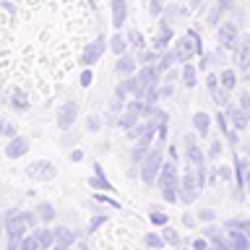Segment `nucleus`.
<instances>
[{
  "instance_id": "393cba45",
  "label": "nucleus",
  "mask_w": 250,
  "mask_h": 250,
  "mask_svg": "<svg viewBox=\"0 0 250 250\" xmlns=\"http://www.w3.org/2000/svg\"><path fill=\"white\" fill-rule=\"evenodd\" d=\"M146 214H148V222H151V227H156V229H162L164 224H169V214H167V208H164L162 203H148V206H146Z\"/></svg>"
},
{
  "instance_id": "69168bd1",
  "label": "nucleus",
  "mask_w": 250,
  "mask_h": 250,
  "mask_svg": "<svg viewBox=\"0 0 250 250\" xmlns=\"http://www.w3.org/2000/svg\"><path fill=\"white\" fill-rule=\"evenodd\" d=\"M248 156H250V148H248Z\"/></svg>"
},
{
  "instance_id": "f03ea898",
  "label": "nucleus",
  "mask_w": 250,
  "mask_h": 250,
  "mask_svg": "<svg viewBox=\"0 0 250 250\" xmlns=\"http://www.w3.org/2000/svg\"><path fill=\"white\" fill-rule=\"evenodd\" d=\"M3 229H5V250H19L23 237L31 232V227L23 219V208H5L3 211Z\"/></svg>"
},
{
  "instance_id": "ddd939ff",
  "label": "nucleus",
  "mask_w": 250,
  "mask_h": 250,
  "mask_svg": "<svg viewBox=\"0 0 250 250\" xmlns=\"http://www.w3.org/2000/svg\"><path fill=\"white\" fill-rule=\"evenodd\" d=\"M229 65V52L224 50V47L216 44V50H208L203 52L198 58V68L203 70V73H208V70H216V68H224Z\"/></svg>"
},
{
  "instance_id": "7ed1b4c3",
  "label": "nucleus",
  "mask_w": 250,
  "mask_h": 250,
  "mask_svg": "<svg viewBox=\"0 0 250 250\" xmlns=\"http://www.w3.org/2000/svg\"><path fill=\"white\" fill-rule=\"evenodd\" d=\"M208 169V167H206ZM206 169H195V167H185L183 180H180V203L183 206H193L201 198V193L208 188L206 183Z\"/></svg>"
},
{
  "instance_id": "f3484780",
  "label": "nucleus",
  "mask_w": 250,
  "mask_h": 250,
  "mask_svg": "<svg viewBox=\"0 0 250 250\" xmlns=\"http://www.w3.org/2000/svg\"><path fill=\"white\" fill-rule=\"evenodd\" d=\"M86 185L94 188V190H107V193H117V188L109 183V177L104 175V167H102L99 162L91 164V177L86 180Z\"/></svg>"
},
{
  "instance_id": "ea45409f",
  "label": "nucleus",
  "mask_w": 250,
  "mask_h": 250,
  "mask_svg": "<svg viewBox=\"0 0 250 250\" xmlns=\"http://www.w3.org/2000/svg\"><path fill=\"white\" fill-rule=\"evenodd\" d=\"M102 128H104V117L97 115V112L86 115V120H83V130L86 133H99Z\"/></svg>"
},
{
  "instance_id": "6e6552de",
  "label": "nucleus",
  "mask_w": 250,
  "mask_h": 250,
  "mask_svg": "<svg viewBox=\"0 0 250 250\" xmlns=\"http://www.w3.org/2000/svg\"><path fill=\"white\" fill-rule=\"evenodd\" d=\"M107 50H109V37L97 34V37L91 39V42L83 44L81 55H78V65H81V68H94V65H97V62L102 60V55H104Z\"/></svg>"
},
{
  "instance_id": "e2e57ef3",
  "label": "nucleus",
  "mask_w": 250,
  "mask_h": 250,
  "mask_svg": "<svg viewBox=\"0 0 250 250\" xmlns=\"http://www.w3.org/2000/svg\"><path fill=\"white\" fill-rule=\"evenodd\" d=\"M201 5H203V0H188V8H190V11H198Z\"/></svg>"
},
{
  "instance_id": "72a5a7b5",
  "label": "nucleus",
  "mask_w": 250,
  "mask_h": 250,
  "mask_svg": "<svg viewBox=\"0 0 250 250\" xmlns=\"http://www.w3.org/2000/svg\"><path fill=\"white\" fill-rule=\"evenodd\" d=\"M156 65H159V70L164 73V70H169V68H175V65H183V62H180V55H177L175 47H169V50L162 52V58H159Z\"/></svg>"
},
{
  "instance_id": "dca6fc26",
  "label": "nucleus",
  "mask_w": 250,
  "mask_h": 250,
  "mask_svg": "<svg viewBox=\"0 0 250 250\" xmlns=\"http://www.w3.org/2000/svg\"><path fill=\"white\" fill-rule=\"evenodd\" d=\"M232 62H234V68H237L240 73H250V31L242 34L237 50L232 52Z\"/></svg>"
},
{
  "instance_id": "052dcab7",
  "label": "nucleus",
  "mask_w": 250,
  "mask_h": 250,
  "mask_svg": "<svg viewBox=\"0 0 250 250\" xmlns=\"http://www.w3.org/2000/svg\"><path fill=\"white\" fill-rule=\"evenodd\" d=\"M83 148H70V154H68V159L73 162V164H78V162H83Z\"/></svg>"
},
{
  "instance_id": "bf43d9fd",
  "label": "nucleus",
  "mask_w": 250,
  "mask_h": 250,
  "mask_svg": "<svg viewBox=\"0 0 250 250\" xmlns=\"http://www.w3.org/2000/svg\"><path fill=\"white\" fill-rule=\"evenodd\" d=\"M190 248H193V250H208V248H211V242L203 237V234H198V237H193V240H190Z\"/></svg>"
},
{
  "instance_id": "680f3d73",
  "label": "nucleus",
  "mask_w": 250,
  "mask_h": 250,
  "mask_svg": "<svg viewBox=\"0 0 250 250\" xmlns=\"http://www.w3.org/2000/svg\"><path fill=\"white\" fill-rule=\"evenodd\" d=\"M216 3H219V5H222V8H224V11H227V13H232V11H234V8H237V3H240V0H216Z\"/></svg>"
},
{
  "instance_id": "473e14b6",
  "label": "nucleus",
  "mask_w": 250,
  "mask_h": 250,
  "mask_svg": "<svg viewBox=\"0 0 250 250\" xmlns=\"http://www.w3.org/2000/svg\"><path fill=\"white\" fill-rule=\"evenodd\" d=\"M125 34H128V42H130L133 52H141V50H146V47H151V42H146V37L141 29H128Z\"/></svg>"
},
{
  "instance_id": "c756f323",
  "label": "nucleus",
  "mask_w": 250,
  "mask_h": 250,
  "mask_svg": "<svg viewBox=\"0 0 250 250\" xmlns=\"http://www.w3.org/2000/svg\"><path fill=\"white\" fill-rule=\"evenodd\" d=\"M130 50V42H128V34H123V31H115L112 37H109V52L115 55V58H120Z\"/></svg>"
},
{
  "instance_id": "3c124183",
  "label": "nucleus",
  "mask_w": 250,
  "mask_h": 250,
  "mask_svg": "<svg viewBox=\"0 0 250 250\" xmlns=\"http://www.w3.org/2000/svg\"><path fill=\"white\" fill-rule=\"evenodd\" d=\"M175 89H177V83H169V81H162L159 83V99H169V97H175Z\"/></svg>"
},
{
  "instance_id": "9d476101",
  "label": "nucleus",
  "mask_w": 250,
  "mask_h": 250,
  "mask_svg": "<svg viewBox=\"0 0 250 250\" xmlns=\"http://www.w3.org/2000/svg\"><path fill=\"white\" fill-rule=\"evenodd\" d=\"M141 120H144V99L133 97V99H128V104H125L123 115H120V120H117V128L125 133V130H130L133 125H138Z\"/></svg>"
},
{
  "instance_id": "aec40b11",
  "label": "nucleus",
  "mask_w": 250,
  "mask_h": 250,
  "mask_svg": "<svg viewBox=\"0 0 250 250\" xmlns=\"http://www.w3.org/2000/svg\"><path fill=\"white\" fill-rule=\"evenodd\" d=\"M227 112V117H229V123H232V128H237L240 133H245V130H250V115L242 109L237 102H232L229 107L224 109Z\"/></svg>"
},
{
  "instance_id": "4d7b16f0",
  "label": "nucleus",
  "mask_w": 250,
  "mask_h": 250,
  "mask_svg": "<svg viewBox=\"0 0 250 250\" xmlns=\"http://www.w3.org/2000/svg\"><path fill=\"white\" fill-rule=\"evenodd\" d=\"M78 141V133L70 128V130H62V136H60V146H73Z\"/></svg>"
},
{
  "instance_id": "c9c22d12",
  "label": "nucleus",
  "mask_w": 250,
  "mask_h": 250,
  "mask_svg": "<svg viewBox=\"0 0 250 250\" xmlns=\"http://www.w3.org/2000/svg\"><path fill=\"white\" fill-rule=\"evenodd\" d=\"M208 97H211V102H214V104H216L219 109H227V107L232 104V91H227L224 86H219V89H214V91L208 94Z\"/></svg>"
},
{
  "instance_id": "de8ad7c7",
  "label": "nucleus",
  "mask_w": 250,
  "mask_h": 250,
  "mask_svg": "<svg viewBox=\"0 0 250 250\" xmlns=\"http://www.w3.org/2000/svg\"><path fill=\"white\" fill-rule=\"evenodd\" d=\"M203 83H206V91H208V94L214 91V89H219V86H222V81H219V70H208V73H206V81H203Z\"/></svg>"
},
{
  "instance_id": "0eeeda50",
  "label": "nucleus",
  "mask_w": 250,
  "mask_h": 250,
  "mask_svg": "<svg viewBox=\"0 0 250 250\" xmlns=\"http://www.w3.org/2000/svg\"><path fill=\"white\" fill-rule=\"evenodd\" d=\"M240 39H242V23H240V21L224 19V21L216 26V44H219V47H224V50L229 52V55L237 50Z\"/></svg>"
},
{
  "instance_id": "a211bd4d",
  "label": "nucleus",
  "mask_w": 250,
  "mask_h": 250,
  "mask_svg": "<svg viewBox=\"0 0 250 250\" xmlns=\"http://www.w3.org/2000/svg\"><path fill=\"white\" fill-rule=\"evenodd\" d=\"M138 68H141V62H138V55L133 52V50H128L125 55H120V58L115 60V73L120 76V78H125V76H136Z\"/></svg>"
},
{
  "instance_id": "f8f14e48",
  "label": "nucleus",
  "mask_w": 250,
  "mask_h": 250,
  "mask_svg": "<svg viewBox=\"0 0 250 250\" xmlns=\"http://www.w3.org/2000/svg\"><path fill=\"white\" fill-rule=\"evenodd\" d=\"M26 177L34 180V183H50V180L58 177V167L50 159H34L26 167Z\"/></svg>"
},
{
  "instance_id": "7c9ffc66",
  "label": "nucleus",
  "mask_w": 250,
  "mask_h": 250,
  "mask_svg": "<svg viewBox=\"0 0 250 250\" xmlns=\"http://www.w3.org/2000/svg\"><path fill=\"white\" fill-rule=\"evenodd\" d=\"M34 211H37V216H39V222H42V224H52L55 219H58V208H55L50 201H39L34 206Z\"/></svg>"
},
{
  "instance_id": "c85d7f7f",
  "label": "nucleus",
  "mask_w": 250,
  "mask_h": 250,
  "mask_svg": "<svg viewBox=\"0 0 250 250\" xmlns=\"http://www.w3.org/2000/svg\"><path fill=\"white\" fill-rule=\"evenodd\" d=\"M224 229H227V237H229L234 250H250V237L240 229V227H224Z\"/></svg>"
},
{
  "instance_id": "423d86ee",
  "label": "nucleus",
  "mask_w": 250,
  "mask_h": 250,
  "mask_svg": "<svg viewBox=\"0 0 250 250\" xmlns=\"http://www.w3.org/2000/svg\"><path fill=\"white\" fill-rule=\"evenodd\" d=\"M177 50V55H180V62H188V60H195V58H201L203 52V42H201V34L195 29H188V31H183L177 39H175V44H172Z\"/></svg>"
},
{
  "instance_id": "864d4df0",
  "label": "nucleus",
  "mask_w": 250,
  "mask_h": 250,
  "mask_svg": "<svg viewBox=\"0 0 250 250\" xmlns=\"http://www.w3.org/2000/svg\"><path fill=\"white\" fill-rule=\"evenodd\" d=\"M234 102H237V104L250 115V89H240V91H237V99H234Z\"/></svg>"
},
{
  "instance_id": "e433bc0d",
  "label": "nucleus",
  "mask_w": 250,
  "mask_h": 250,
  "mask_svg": "<svg viewBox=\"0 0 250 250\" xmlns=\"http://www.w3.org/2000/svg\"><path fill=\"white\" fill-rule=\"evenodd\" d=\"M224 16H227V11H224V8H222V5H219L216 0H214V5H211V8H208V13H206V26L216 29L219 23L224 21Z\"/></svg>"
},
{
  "instance_id": "b1692460",
  "label": "nucleus",
  "mask_w": 250,
  "mask_h": 250,
  "mask_svg": "<svg viewBox=\"0 0 250 250\" xmlns=\"http://www.w3.org/2000/svg\"><path fill=\"white\" fill-rule=\"evenodd\" d=\"M55 227V245H68V248H76V242L81 240V234L70 227H62V224H52Z\"/></svg>"
},
{
  "instance_id": "0e129e2a",
  "label": "nucleus",
  "mask_w": 250,
  "mask_h": 250,
  "mask_svg": "<svg viewBox=\"0 0 250 250\" xmlns=\"http://www.w3.org/2000/svg\"><path fill=\"white\" fill-rule=\"evenodd\" d=\"M177 250H193L190 245H183V248H177Z\"/></svg>"
},
{
  "instance_id": "2f4dec72",
  "label": "nucleus",
  "mask_w": 250,
  "mask_h": 250,
  "mask_svg": "<svg viewBox=\"0 0 250 250\" xmlns=\"http://www.w3.org/2000/svg\"><path fill=\"white\" fill-rule=\"evenodd\" d=\"M162 237H164V242H167V248H183L185 245V240H183V234H180V229H175V227H169V224H164L162 227Z\"/></svg>"
},
{
  "instance_id": "f704fd0d",
  "label": "nucleus",
  "mask_w": 250,
  "mask_h": 250,
  "mask_svg": "<svg viewBox=\"0 0 250 250\" xmlns=\"http://www.w3.org/2000/svg\"><path fill=\"white\" fill-rule=\"evenodd\" d=\"M94 201L99 203V206H104V208H115V211H120V201L115 198V193H107V190H94Z\"/></svg>"
},
{
  "instance_id": "f257e3e1",
  "label": "nucleus",
  "mask_w": 250,
  "mask_h": 250,
  "mask_svg": "<svg viewBox=\"0 0 250 250\" xmlns=\"http://www.w3.org/2000/svg\"><path fill=\"white\" fill-rule=\"evenodd\" d=\"M180 180H183V172H180V159L167 156V159H164V167L159 172V180H156V190H159L162 201L167 203V206L180 203Z\"/></svg>"
},
{
  "instance_id": "5fc2aeb1",
  "label": "nucleus",
  "mask_w": 250,
  "mask_h": 250,
  "mask_svg": "<svg viewBox=\"0 0 250 250\" xmlns=\"http://www.w3.org/2000/svg\"><path fill=\"white\" fill-rule=\"evenodd\" d=\"M224 141L229 144L232 151H237V148H240V130H237V128H229V133L224 136Z\"/></svg>"
},
{
  "instance_id": "39448f33",
  "label": "nucleus",
  "mask_w": 250,
  "mask_h": 250,
  "mask_svg": "<svg viewBox=\"0 0 250 250\" xmlns=\"http://www.w3.org/2000/svg\"><path fill=\"white\" fill-rule=\"evenodd\" d=\"M164 144H156L151 151H148V156L144 159V164H141V175L138 180L144 183L146 188H156V180H159V172L164 167Z\"/></svg>"
},
{
  "instance_id": "8fccbe9b",
  "label": "nucleus",
  "mask_w": 250,
  "mask_h": 250,
  "mask_svg": "<svg viewBox=\"0 0 250 250\" xmlns=\"http://www.w3.org/2000/svg\"><path fill=\"white\" fill-rule=\"evenodd\" d=\"M91 83H94V70H91V68H81V76H78V86H81V89H89Z\"/></svg>"
},
{
  "instance_id": "4be33fe9",
  "label": "nucleus",
  "mask_w": 250,
  "mask_h": 250,
  "mask_svg": "<svg viewBox=\"0 0 250 250\" xmlns=\"http://www.w3.org/2000/svg\"><path fill=\"white\" fill-rule=\"evenodd\" d=\"M190 125H193V130L198 133L201 138H208V133H211V128H214V115H208L206 109H198V112H193V117H190Z\"/></svg>"
},
{
  "instance_id": "13d9d810",
  "label": "nucleus",
  "mask_w": 250,
  "mask_h": 250,
  "mask_svg": "<svg viewBox=\"0 0 250 250\" xmlns=\"http://www.w3.org/2000/svg\"><path fill=\"white\" fill-rule=\"evenodd\" d=\"M19 250H42V248H39V242H37V237H34V234H26V237H23V242H21V248Z\"/></svg>"
},
{
  "instance_id": "4468645a",
  "label": "nucleus",
  "mask_w": 250,
  "mask_h": 250,
  "mask_svg": "<svg viewBox=\"0 0 250 250\" xmlns=\"http://www.w3.org/2000/svg\"><path fill=\"white\" fill-rule=\"evenodd\" d=\"M5 104L11 107L16 115H26V112H31L29 91H26V89H21V86H13V89L5 94Z\"/></svg>"
},
{
  "instance_id": "6ab92c4d",
  "label": "nucleus",
  "mask_w": 250,
  "mask_h": 250,
  "mask_svg": "<svg viewBox=\"0 0 250 250\" xmlns=\"http://www.w3.org/2000/svg\"><path fill=\"white\" fill-rule=\"evenodd\" d=\"M29 148H31V141H29V136H13L11 141H5V156L8 159H21V156H26L29 154Z\"/></svg>"
},
{
  "instance_id": "58836bf2",
  "label": "nucleus",
  "mask_w": 250,
  "mask_h": 250,
  "mask_svg": "<svg viewBox=\"0 0 250 250\" xmlns=\"http://www.w3.org/2000/svg\"><path fill=\"white\" fill-rule=\"evenodd\" d=\"M136 55H138V62H141V65H156V62H159V58H162V52L154 50V47H146V50H141V52H136Z\"/></svg>"
},
{
  "instance_id": "6e6d98bb",
  "label": "nucleus",
  "mask_w": 250,
  "mask_h": 250,
  "mask_svg": "<svg viewBox=\"0 0 250 250\" xmlns=\"http://www.w3.org/2000/svg\"><path fill=\"white\" fill-rule=\"evenodd\" d=\"M206 183H208V188H216L219 183H222V180H219V167H216V164L206 169Z\"/></svg>"
},
{
  "instance_id": "412c9836",
  "label": "nucleus",
  "mask_w": 250,
  "mask_h": 250,
  "mask_svg": "<svg viewBox=\"0 0 250 250\" xmlns=\"http://www.w3.org/2000/svg\"><path fill=\"white\" fill-rule=\"evenodd\" d=\"M109 13H112V26H115V31H123L125 21H128V16H130L128 0H109Z\"/></svg>"
},
{
  "instance_id": "a19ab883",
  "label": "nucleus",
  "mask_w": 250,
  "mask_h": 250,
  "mask_svg": "<svg viewBox=\"0 0 250 250\" xmlns=\"http://www.w3.org/2000/svg\"><path fill=\"white\" fill-rule=\"evenodd\" d=\"M109 222V216L107 214H94L91 219H89V224H86V234H94V232H99L102 227H104Z\"/></svg>"
},
{
  "instance_id": "bb28decb",
  "label": "nucleus",
  "mask_w": 250,
  "mask_h": 250,
  "mask_svg": "<svg viewBox=\"0 0 250 250\" xmlns=\"http://www.w3.org/2000/svg\"><path fill=\"white\" fill-rule=\"evenodd\" d=\"M198 73H201L198 62H193V60L183 62V78H180V83H183L188 91L195 89V86H198Z\"/></svg>"
},
{
  "instance_id": "2eb2a0df",
  "label": "nucleus",
  "mask_w": 250,
  "mask_h": 250,
  "mask_svg": "<svg viewBox=\"0 0 250 250\" xmlns=\"http://www.w3.org/2000/svg\"><path fill=\"white\" fill-rule=\"evenodd\" d=\"M175 29H172V23H167V21H162L159 19V29H156V34L151 37V47L154 50H159V52H164V50H169L172 44H175Z\"/></svg>"
},
{
  "instance_id": "37998d69",
  "label": "nucleus",
  "mask_w": 250,
  "mask_h": 250,
  "mask_svg": "<svg viewBox=\"0 0 250 250\" xmlns=\"http://www.w3.org/2000/svg\"><path fill=\"white\" fill-rule=\"evenodd\" d=\"M214 123H216V128L222 130V136H227V133H229V128H232V123H229V117H227L224 109H219V112L214 115Z\"/></svg>"
},
{
  "instance_id": "603ef678",
  "label": "nucleus",
  "mask_w": 250,
  "mask_h": 250,
  "mask_svg": "<svg viewBox=\"0 0 250 250\" xmlns=\"http://www.w3.org/2000/svg\"><path fill=\"white\" fill-rule=\"evenodd\" d=\"M180 78H183V65H175V68L164 70V81H169V83H180Z\"/></svg>"
},
{
  "instance_id": "c03bdc74",
  "label": "nucleus",
  "mask_w": 250,
  "mask_h": 250,
  "mask_svg": "<svg viewBox=\"0 0 250 250\" xmlns=\"http://www.w3.org/2000/svg\"><path fill=\"white\" fill-rule=\"evenodd\" d=\"M0 136H3V141H11L13 136H19V128L13 125V120H8V117H5V120L0 123Z\"/></svg>"
},
{
  "instance_id": "5701e85b",
  "label": "nucleus",
  "mask_w": 250,
  "mask_h": 250,
  "mask_svg": "<svg viewBox=\"0 0 250 250\" xmlns=\"http://www.w3.org/2000/svg\"><path fill=\"white\" fill-rule=\"evenodd\" d=\"M31 234L37 237V242H39L42 250H52L55 248V227L52 224H39V227L31 229Z\"/></svg>"
},
{
  "instance_id": "79ce46f5",
  "label": "nucleus",
  "mask_w": 250,
  "mask_h": 250,
  "mask_svg": "<svg viewBox=\"0 0 250 250\" xmlns=\"http://www.w3.org/2000/svg\"><path fill=\"white\" fill-rule=\"evenodd\" d=\"M216 167H219V180L232 185L234 183V164H216Z\"/></svg>"
},
{
  "instance_id": "a18cd8bd",
  "label": "nucleus",
  "mask_w": 250,
  "mask_h": 250,
  "mask_svg": "<svg viewBox=\"0 0 250 250\" xmlns=\"http://www.w3.org/2000/svg\"><path fill=\"white\" fill-rule=\"evenodd\" d=\"M222 151H224V141H219V138H214V141H211V144H208V162H216L219 159V156H222Z\"/></svg>"
},
{
  "instance_id": "09e8293b",
  "label": "nucleus",
  "mask_w": 250,
  "mask_h": 250,
  "mask_svg": "<svg viewBox=\"0 0 250 250\" xmlns=\"http://www.w3.org/2000/svg\"><path fill=\"white\" fill-rule=\"evenodd\" d=\"M180 222H183V227L185 229H198V214H190V211H185L183 216H180Z\"/></svg>"
},
{
  "instance_id": "9b49d317",
  "label": "nucleus",
  "mask_w": 250,
  "mask_h": 250,
  "mask_svg": "<svg viewBox=\"0 0 250 250\" xmlns=\"http://www.w3.org/2000/svg\"><path fill=\"white\" fill-rule=\"evenodd\" d=\"M78 112H81V107H78L76 99H65L62 104H58V112H55V123H58L60 133L62 130H70L78 120Z\"/></svg>"
},
{
  "instance_id": "49530a36",
  "label": "nucleus",
  "mask_w": 250,
  "mask_h": 250,
  "mask_svg": "<svg viewBox=\"0 0 250 250\" xmlns=\"http://www.w3.org/2000/svg\"><path fill=\"white\" fill-rule=\"evenodd\" d=\"M195 214H198V222L201 224H211V222H216V208H198L195 211Z\"/></svg>"
},
{
  "instance_id": "20e7f679",
  "label": "nucleus",
  "mask_w": 250,
  "mask_h": 250,
  "mask_svg": "<svg viewBox=\"0 0 250 250\" xmlns=\"http://www.w3.org/2000/svg\"><path fill=\"white\" fill-rule=\"evenodd\" d=\"M198 133H185L183 141H180V148H183V167H195V169H206L208 156L203 151V146L198 144Z\"/></svg>"
},
{
  "instance_id": "cd10ccee",
  "label": "nucleus",
  "mask_w": 250,
  "mask_h": 250,
  "mask_svg": "<svg viewBox=\"0 0 250 250\" xmlns=\"http://www.w3.org/2000/svg\"><path fill=\"white\" fill-rule=\"evenodd\" d=\"M219 81H222V86L227 91H237V86H240V70L237 68H229V65H224V68H219Z\"/></svg>"
},
{
  "instance_id": "1a4fd4ad",
  "label": "nucleus",
  "mask_w": 250,
  "mask_h": 250,
  "mask_svg": "<svg viewBox=\"0 0 250 250\" xmlns=\"http://www.w3.org/2000/svg\"><path fill=\"white\" fill-rule=\"evenodd\" d=\"M136 78H138V94H136V99H146L148 91L159 89V83L164 81V73L159 70V65H141Z\"/></svg>"
},
{
  "instance_id": "a878e982",
  "label": "nucleus",
  "mask_w": 250,
  "mask_h": 250,
  "mask_svg": "<svg viewBox=\"0 0 250 250\" xmlns=\"http://www.w3.org/2000/svg\"><path fill=\"white\" fill-rule=\"evenodd\" d=\"M188 13H190V8H188V5H180V3H167V5H164V13L159 16V19L175 26V23H177L180 19H185Z\"/></svg>"
},
{
  "instance_id": "4c0bfd02",
  "label": "nucleus",
  "mask_w": 250,
  "mask_h": 250,
  "mask_svg": "<svg viewBox=\"0 0 250 250\" xmlns=\"http://www.w3.org/2000/svg\"><path fill=\"white\" fill-rule=\"evenodd\" d=\"M144 245H146V250H164L167 242H164L162 232H146L144 234Z\"/></svg>"
}]
</instances>
